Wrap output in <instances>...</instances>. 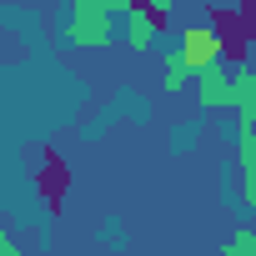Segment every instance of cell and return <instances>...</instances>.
I'll return each instance as SVG.
<instances>
[{"mask_svg": "<svg viewBox=\"0 0 256 256\" xmlns=\"http://www.w3.org/2000/svg\"><path fill=\"white\" fill-rule=\"evenodd\" d=\"M131 16L126 0H70L66 6V46L76 50H106L116 46V20Z\"/></svg>", "mask_w": 256, "mask_h": 256, "instance_id": "obj_1", "label": "cell"}, {"mask_svg": "<svg viewBox=\"0 0 256 256\" xmlns=\"http://www.w3.org/2000/svg\"><path fill=\"white\" fill-rule=\"evenodd\" d=\"M181 56H186V66L201 76V70H216L221 66V56H226V30L221 26H211V20H186L181 26V46H176Z\"/></svg>", "mask_w": 256, "mask_h": 256, "instance_id": "obj_2", "label": "cell"}, {"mask_svg": "<svg viewBox=\"0 0 256 256\" xmlns=\"http://www.w3.org/2000/svg\"><path fill=\"white\" fill-rule=\"evenodd\" d=\"M236 181H241V206L256 211V131L236 126Z\"/></svg>", "mask_w": 256, "mask_h": 256, "instance_id": "obj_3", "label": "cell"}, {"mask_svg": "<svg viewBox=\"0 0 256 256\" xmlns=\"http://www.w3.org/2000/svg\"><path fill=\"white\" fill-rule=\"evenodd\" d=\"M191 86H196V106H201V110H231V70H226V66L201 70Z\"/></svg>", "mask_w": 256, "mask_h": 256, "instance_id": "obj_4", "label": "cell"}, {"mask_svg": "<svg viewBox=\"0 0 256 256\" xmlns=\"http://www.w3.org/2000/svg\"><path fill=\"white\" fill-rule=\"evenodd\" d=\"M231 110H236V126L256 131V70L251 66L231 70Z\"/></svg>", "mask_w": 256, "mask_h": 256, "instance_id": "obj_5", "label": "cell"}, {"mask_svg": "<svg viewBox=\"0 0 256 256\" xmlns=\"http://www.w3.org/2000/svg\"><path fill=\"white\" fill-rule=\"evenodd\" d=\"M120 40L131 46V50H141V56H146V50L161 40V26L146 16V6H131V16H126V30H120Z\"/></svg>", "mask_w": 256, "mask_h": 256, "instance_id": "obj_6", "label": "cell"}, {"mask_svg": "<svg viewBox=\"0 0 256 256\" xmlns=\"http://www.w3.org/2000/svg\"><path fill=\"white\" fill-rule=\"evenodd\" d=\"M191 76H196V70L186 66V56H181V50H166V60H161V90H171V96H181Z\"/></svg>", "mask_w": 256, "mask_h": 256, "instance_id": "obj_7", "label": "cell"}, {"mask_svg": "<svg viewBox=\"0 0 256 256\" xmlns=\"http://www.w3.org/2000/svg\"><path fill=\"white\" fill-rule=\"evenodd\" d=\"M221 256H256V226H241V231L231 236V246H226Z\"/></svg>", "mask_w": 256, "mask_h": 256, "instance_id": "obj_8", "label": "cell"}, {"mask_svg": "<svg viewBox=\"0 0 256 256\" xmlns=\"http://www.w3.org/2000/svg\"><path fill=\"white\" fill-rule=\"evenodd\" d=\"M146 16H151L156 26H171V16H176V6H171V0H146Z\"/></svg>", "mask_w": 256, "mask_h": 256, "instance_id": "obj_9", "label": "cell"}, {"mask_svg": "<svg viewBox=\"0 0 256 256\" xmlns=\"http://www.w3.org/2000/svg\"><path fill=\"white\" fill-rule=\"evenodd\" d=\"M0 256H20V246H16V241H10L6 231H0Z\"/></svg>", "mask_w": 256, "mask_h": 256, "instance_id": "obj_10", "label": "cell"}]
</instances>
